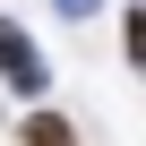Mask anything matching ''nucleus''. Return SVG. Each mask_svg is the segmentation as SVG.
<instances>
[{
    "instance_id": "obj_1",
    "label": "nucleus",
    "mask_w": 146,
    "mask_h": 146,
    "mask_svg": "<svg viewBox=\"0 0 146 146\" xmlns=\"http://www.w3.org/2000/svg\"><path fill=\"white\" fill-rule=\"evenodd\" d=\"M0 69H9V78H17V86H26V95H35V86H43V60H35V52H26V35H17V26H9V17H0Z\"/></svg>"
},
{
    "instance_id": "obj_2",
    "label": "nucleus",
    "mask_w": 146,
    "mask_h": 146,
    "mask_svg": "<svg viewBox=\"0 0 146 146\" xmlns=\"http://www.w3.org/2000/svg\"><path fill=\"white\" fill-rule=\"evenodd\" d=\"M26 146H78V137H69L60 112H35V120H26Z\"/></svg>"
}]
</instances>
